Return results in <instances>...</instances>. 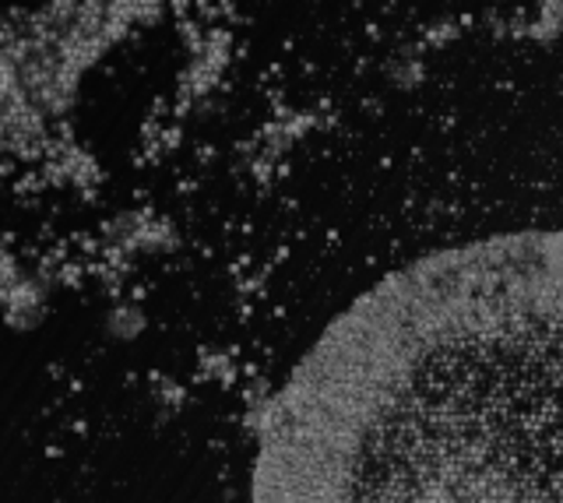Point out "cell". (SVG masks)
I'll use <instances>...</instances> for the list:
<instances>
[{
  "mask_svg": "<svg viewBox=\"0 0 563 503\" xmlns=\"http://www.w3.org/2000/svg\"><path fill=\"white\" fill-rule=\"evenodd\" d=\"M254 503H563V233L422 257L334 321Z\"/></svg>",
  "mask_w": 563,
  "mask_h": 503,
  "instance_id": "obj_1",
  "label": "cell"
}]
</instances>
